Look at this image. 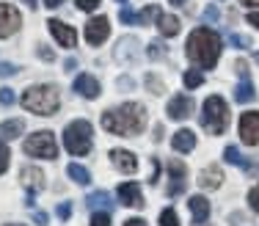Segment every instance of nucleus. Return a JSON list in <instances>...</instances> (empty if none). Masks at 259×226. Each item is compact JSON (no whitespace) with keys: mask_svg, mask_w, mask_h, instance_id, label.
Segmentation results:
<instances>
[{"mask_svg":"<svg viewBox=\"0 0 259 226\" xmlns=\"http://www.w3.org/2000/svg\"><path fill=\"white\" fill-rule=\"evenodd\" d=\"M91 124L85 119H77V121H72V124H66V130H64V146H66V152L69 155H75V157H83V155H89L91 152Z\"/></svg>","mask_w":259,"mask_h":226,"instance_id":"39448f33","label":"nucleus"},{"mask_svg":"<svg viewBox=\"0 0 259 226\" xmlns=\"http://www.w3.org/2000/svg\"><path fill=\"white\" fill-rule=\"evenodd\" d=\"M20 3H25L30 11H36V9H39V3H36V0H20Z\"/></svg>","mask_w":259,"mask_h":226,"instance_id":"3c124183","label":"nucleus"},{"mask_svg":"<svg viewBox=\"0 0 259 226\" xmlns=\"http://www.w3.org/2000/svg\"><path fill=\"white\" fill-rule=\"evenodd\" d=\"M146 53H149V58H152V61H163L165 56H168V50H165L163 41H152L149 50H146Z\"/></svg>","mask_w":259,"mask_h":226,"instance_id":"c756f323","label":"nucleus"},{"mask_svg":"<svg viewBox=\"0 0 259 226\" xmlns=\"http://www.w3.org/2000/svg\"><path fill=\"white\" fill-rule=\"evenodd\" d=\"M85 207H89V210H94V212H110V215H113V201H110V193H105V191L89 193Z\"/></svg>","mask_w":259,"mask_h":226,"instance_id":"6ab92c4d","label":"nucleus"},{"mask_svg":"<svg viewBox=\"0 0 259 226\" xmlns=\"http://www.w3.org/2000/svg\"><path fill=\"white\" fill-rule=\"evenodd\" d=\"M160 226H182V223H180V215H177V210L165 207V210L160 212Z\"/></svg>","mask_w":259,"mask_h":226,"instance_id":"cd10ccee","label":"nucleus"},{"mask_svg":"<svg viewBox=\"0 0 259 226\" xmlns=\"http://www.w3.org/2000/svg\"><path fill=\"white\" fill-rule=\"evenodd\" d=\"M36 56H39L41 61H55V53L47 50V47H39V50H36Z\"/></svg>","mask_w":259,"mask_h":226,"instance_id":"37998d69","label":"nucleus"},{"mask_svg":"<svg viewBox=\"0 0 259 226\" xmlns=\"http://www.w3.org/2000/svg\"><path fill=\"white\" fill-rule=\"evenodd\" d=\"M33 221L39 223V226H45V223H47V212H41V210H33Z\"/></svg>","mask_w":259,"mask_h":226,"instance_id":"a18cd8bd","label":"nucleus"},{"mask_svg":"<svg viewBox=\"0 0 259 226\" xmlns=\"http://www.w3.org/2000/svg\"><path fill=\"white\" fill-rule=\"evenodd\" d=\"M121 22H124V25H133V22H138V14H135L133 9H121Z\"/></svg>","mask_w":259,"mask_h":226,"instance_id":"58836bf2","label":"nucleus"},{"mask_svg":"<svg viewBox=\"0 0 259 226\" xmlns=\"http://www.w3.org/2000/svg\"><path fill=\"white\" fill-rule=\"evenodd\" d=\"M199 185L204 188V191H215V188L224 185V171H221V166H207L199 174Z\"/></svg>","mask_w":259,"mask_h":226,"instance_id":"a211bd4d","label":"nucleus"},{"mask_svg":"<svg viewBox=\"0 0 259 226\" xmlns=\"http://www.w3.org/2000/svg\"><path fill=\"white\" fill-rule=\"evenodd\" d=\"M66 174H69V179H75L77 185H89V182H91L89 168H83L80 163H69V166H66Z\"/></svg>","mask_w":259,"mask_h":226,"instance_id":"bb28decb","label":"nucleus"},{"mask_svg":"<svg viewBox=\"0 0 259 226\" xmlns=\"http://www.w3.org/2000/svg\"><path fill=\"white\" fill-rule=\"evenodd\" d=\"M229 226H254V221H251L245 212H232V215H229Z\"/></svg>","mask_w":259,"mask_h":226,"instance_id":"2f4dec72","label":"nucleus"},{"mask_svg":"<svg viewBox=\"0 0 259 226\" xmlns=\"http://www.w3.org/2000/svg\"><path fill=\"white\" fill-rule=\"evenodd\" d=\"M91 226H110V212H94L91 215Z\"/></svg>","mask_w":259,"mask_h":226,"instance_id":"c9c22d12","label":"nucleus"},{"mask_svg":"<svg viewBox=\"0 0 259 226\" xmlns=\"http://www.w3.org/2000/svg\"><path fill=\"white\" fill-rule=\"evenodd\" d=\"M55 215H58L61 221H69V218H72V204H69V201H61V204L55 207Z\"/></svg>","mask_w":259,"mask_h":226,"instance_id":"72a5a7b5","label":"nucleus"},{"mask_svg":"<svg viewBox=\"0 0 259 226\" xmlns=\"http://www.w3.org/2000/svg\"><path fill=\"white\" fill-rule=\"evenodd\" d=\"M100 3L102 0H77V9L80 11H94V9H100Z\"/></svg>","mask_w":259,"mask_h":226,"instance_id":"ea45409f","label":"nucleus"},{"mask_svg":"<svg viewBox=\"0 0 259 226\" xmlns=\"http://www.w3.org/2000/svg\"><path fill=\"white\" fill-rule=\"evenodd\" d=\"M124 226H149V223H146L144 218H127V221H124Z\"/></svg>","mask_w":259,"mask_h":226,"instance_id":"49530a36","label":"nucleus"},{"mask_svg":"<svg viewBox=\"0 0 259 226\" xmlns=\"http://www.w3.org/2000/svg\"><path fill=\"white\" fill-rule=\"evenodd\" d=\"M157 28H160V33L168 39V36H177V33H180L182 22H180V17H174V14H163V17H160V22H157Z\"/></svg>","mask_w":259,"mask_h":226,"instance_id":"5701e85b","label":"nucleus"},{"mask_svg":"<svg viewBox=\"0 0 259 226\" xmlns=\"http://www.w3.org/2000/svg\"><path fill=\"white\" fill-rule=\"evenodd\" d=\"M204 20H207V22H215V20H218V9H215V6H207V9H204Z\"/></svg>","mask_w":259,"mask_h":226,"instance_id":"c03bdc74","label":"nucleus"},{"mask_svg":"<svg viewBox=\"0 0 259 226\" xmlns=\"http://www.w3.org/2000/svg\"><path fill=\"white\" fill-rule=\"evenodd\" d=\"M119 88H133V80H130V77H121V80H119Z\"/></svg>","mask_w":259,"mask_h":226,"instance_id":"09e8293b","label":"nucleus"},{"mask_svg":"<svg viewBox=\"0 0 259 226\" xmlns=\"http://www.w3.org/2000/svg\"><path fill=\"white\" fill-rule=\"evenodd\" d=\"M119 201L124 207H135V210H141V207L146 204L144 193H141V188L135 185V182H124V185H119Z\"/></svg>","mask_w":259,"mask_h":226,"instance_id":"4468645a","label":"nucleus"},{"mask_svg":"<svg viewBox=\"0 0 259 226\" xmlns=\"http://www.w3.org/2000/svg\"><path fill=\"white\" fill-rule=\"evenodd\" d=\"M22 108L36 116H55L61 108V97L55 85H30L22 94Z\"/></svg>","mask_w":259,"mask_h":226,"instance_id":"7ed1b4c3","label":"nucleus"},{"mask_svg":"<svg viewBox=\"0 0 259 226\" xmlns=\"http://www.w3.org/2000/svg\"><path fill=\"white\" fill-rule=\"evenodd\" d=\"M20 179H22V188L30 193V196H36V193L45 191V174H41V168L36 166H25L20 171Z\"/></svg>","mask_w":259,"mask_h":226,"instance_id":"f8f14e48","label":"nucleus"},{"mask_svg":"<svg viewBox=\"0 0 259 226\" xmlns=\"http://www.w3.org/2000/svg\"><path fill=\"white\" fill-rule=\"evenodd\" d=\"M25 132V121L22 119H9L0 124V141H14Z\"/></svg>","mask_w":259,"mask_h":226,"instance_id":"aec40b11","label":"nucleus"},{"mask_svg":"<svg viewBox=\"0 0 259 226\" xmlns=\"http://www.w3.org/2000/svg\"><path fill=\"white\" fill-rule=\"evenodd\" d=\"M171 146H174V152H193L196 132L193 130H180L174 138H171Z\"/></svg>","mask_w":259,"mask_h":226,"instance_id":"4be33fe9","label":"nucleus"},{"mask_svg":"<svg viewBox=\"0 0 259 226\" xmlns=\"http://www.w3.org/2000/svg\"><path fill=\"white\" fill-rule=\"evenodd\" d=\"M47 25H50V33L55 36V41H58L61 47H75L77 44V33L72 25H66V22H61V20H50Z\"/></svg>","mask_w":259,"mask_h":226,"instance_id":"ddd939ff","label":"nucleus"},{"mask_svg":"<svg viewBox=\"0 0 259 226\" xmlns=\"http://www.w3.org/2000/svg\"><path fill=\"white\" fill-rule=\"evenodd\" d=\"M196 226H201V223H196Z\"/></svg>","mask_w":259,"mask_h":226,"instance_id":"bf43d9fd","label":"nucleus"},{"mask_svg":"<svg viewBox=\"0 0 259 226\" xmlns=\"http://www.w3.org/2000/svg\"><path fill=\"white\" fill-rule=\"evenodd\" d=\"M234 72H237L243 80H248V64H245V61H237V64H234Z\"/></svg>","mask_w":259,"mask_h":226,"instance_id":"79ce46f5","label":"nucleus"},{"mask_svg":"<svg viewBox=\"0 0 259 226\" xmlns=\"http://www.w3.org/2000/svg\"><path fill=\"white\" fill-rule=\"evenodd\" d=\"M201 83H204V75H201L199 69H188V72H185V85H188V88H199Z\"/></svg>","mask_w":259,"mask_h":226,"instance_id":"c85d7f7f","label":"nucleus"},{"mask_svg":"<svg viewBox=\"0 0 259 226\" xmlns=\"http://www.w3.org/2000/svg\"><path fill=\"white\" fill-rule=\"evenodd\" d=\"M254 61H256V64H259V53H254Z\"/></svg>","mask_w":259,"mask_h":226,"instance_id":"4d7b16f0","label":"nucleus"},{"mask_svg":"<svg viewBox=\"0 0 259 226\" xmlns=\"http://www.w3.org/2000/svg\"><path fill=\"white\" fill-rule=\"evenodd\" d=\"M138 44L141 41L135 39V36H124V39L119 41V47H116V58H119L121 64H135V61H138Z\"/></svg>","mask_w":259,"mask_h":226,"instance_id":"dca6fc26","label":"nucleus"},{"mask_svg":"<svg viewBox=\"0 0 259 226\" xmlns=\"http://www.w3.org/2000/svg\"><path fill=\"white\" fill-rule=\"evenodd\" d=\"M108 36H110V20L108 17H94V20H89V25H85V41H89V44L100 47Z\"/></svg>","mask_w":259,"mask_h":226,"instance_id":"9d476101","label":"nucleus"},{"mask_svg":"<svg viewBox=\"0 0 259 226\" xmlns=\"http://www.w3.org/2000/svg\"><path fill=\"white\" fill-rule=\"evenodd\" d=\"M9 146H6V141H0V174H6V168H9Z\"/></svg>","mask_w":259,"mask_h":226,"instance_id":"f704fd0d","label":"nucleus"},{"mask_svg":"<svg viewBox=\"0 0 259 226\" xmlns=\"http://www.w3.org/2000/svg\"><path fill=\"white\" fill-rule=\"evenodd\" d=\"M108 157H110V163H113L121 174H135V168H138L135 155H133V152H127V149H110Z\"/></svg>","mask_w":259,"mask_h":226,"instance_id":"2eb2a0df","label":"nucleus"},{"mask_svg":"<svg viewBox=\"0 0 259 226\" xmlns=\"http://www.w3.org/2000/svg\"><path fill=\"white\" fill-rule=\"evenodd\" d=\"M102 127L110 135H121V138L138 135L146 127V108L138 105V102H124V105L113 108V111L108 108L102 113Z\"/></svg>","mask_w":259,"mask_h":226,"instance_id":"f257e3e1","label":"nucleus"},{"mask_svg":"<svg viewBox=\"0 0 259 226\" xmlns=\"http://www.w3.org/2000/svg\"><path fill=\"white\" fill-rule=\"evenodd\" d=\"M165 113H168V119H174V121L188 119V116L193 113V100H190L188 94H177V97H171L168 105H165Z\"/></svg>","mask_w":259,"mask_h":226,"instance_id":"9b49d317","label":"nucleus"},{"mask_svg":"<svg viewBox=\"0 0 259 226\" xmlns=\"http://www.w3.org/2000/svg\"><path fill=\"white\" fill-rule=\"evenodd\" d=\"M22 149H25L28 157H45V160H55V155H58L55 138H53V132H47V130H39V132H33V135H28L25 144H22Z\"/></svg>","mask_w":259,"mask_h":226,"instance_id":"423d86ee","label":"nucleus"},{"mask_svg":"<svg viewBox=\"0 0 259 226\" xmlns=\"http://www.w3.org/2000/svg\"><path fill=\"white\" fill-rule=\"evenodd\" d=\"M160 17H163V11H160L157 3H149L144 11L138 14V25H155V22H160Z\"/></svg>","mask_w":259,"mask_h":226,"instance_id":"393cba45","label":"nucleus"},{"mask_svg":"<svg viewBox=\"0 0 259 226\" xmlns=\"http://www.w3.org/2000/svg\"><path fill=\"white\" fill-rule=\"evenodd\" d=\"M201 127L209 135H224L226 127H229V105L224 102V97L212 94L204 100L201 105Z\"/></svg>","mask_w":259,"mask_h":226,"instance_id":"20e7f679","label":"nucleus"},{"mask_svg":"<svg viewBox=\"0 0 259 226\" xmlns=\"http://www.w3.org/2000/svg\"><path fill=\"white\" fill-rule=\"evenodd\" d=\"M248 204H251V210L259 212V185L256 188H251V193H248Z\"/></svg>","mask_w":259,"mask_h":226,"instance_id":"a19ab883","label":"nucleus"},{"mask_svg":"<svg viewBox=\"0 0 259 226\" xmlns=\"http://www.w3.org/2000/svg\"><path fill=\"white\" fill-rule=\"evenodd\" d=\"M224 160L226 163H232V166H240V168H245V171H251L254 166H251L248 160H245L243 155H240V149L237 146H226V152H224Z\"/></svg>","mask_w":259,"mask_h":226,"instance_id":"a878e982","label":"nucleus"},{"mask_svg":"<svg viewBox=\"0 0 259 226\" xmlns=\"http://www.w3.org/2000/svg\"><path fill=\"white\" fill-rule=\"evenodd\" d=\"M119 3H124V0H119Z\"/></svg>","mask_w":259,"mask_h":226,"instance_id":"13d9d810","label":"nucleus"},{"mask_svg":"<svg viewBox=\"0 0 259 226\" xmlns=\"http://www.w3.org/2000/svg\"><path fill=\"white\" fill-rule=\"evenodd\" d=\"M17 75V66L9 64V61H0V77H14Z\"/></svg>","mask_w":259,"mask_h":226,"instance_id":"4c0bfd02","label":"nucleus"},{"mask_svg":"<svg viewBox=\"0 0 259 226\" xmlns=\"http://www.w3.org/2000/svg\"><path fill=\"white\" fill-rule=\"evenodd\" d=\"M185 53L201 69H212L221 58V36L209 28H196L193 33L188 36V44H185Z\"/></svg>","mask_w":259,"mask_h":226,"instance_id":"f03ea898","label":"nucleus"},{"mask_svg":"<svg viewBox=\"0 0 259 226\" xmlns=\"http://www.w3.org/2000/svg\"><path fill=\"white\" fill-rule=\"evenodd\" d=\"M146 88H149V94H163V91H165V85H163V80H160V77H155V75H146Z\"/></svg>","mask_w":259,"mask_h":226,"instance_id":"7c9ffc66","label":"nucleus"},{"mask_svg":"<svg viewBox=\"0 0 259 226\" xmlns=\"http://www.w3.org/2000/svg\"><path fill=\"white\" fill-rule=\"evenodd\" d=\"M3 226H25V223H3Z\"/></svg>","mask_w":259,"mask_h":226,"instance_id":"6e6d98bb","label":"nucleus"},{"mask_svg":"<svg viewBox=\"0 0 259 226\" xmlns=\"http://www.w3.org/2000/svg\"><path fill=\"white\" fill-rule=\"evenodd\" d=\"M171 6H185V0H168Z\"/></svg>","mask_w":259,"mask_h":226,"instance_id":"5fc2aeb1","label":"nucleus"},{"mask_svg":"<svg viewBox=\"0 0 259 226\" xmlns=\"http://www.w3.org/2000/svg\"><path fill=\"white\" fill-rule=\"evenodd\" d=\"M61 3H64V0H45V6H47V9H58Z\"/></svg>","mask_w":259,"mask_h":226,"instance_id":"8fccbe9b","label":"nucleus"},{"mask_svg":"<svg viewBox=\"0 0 259 226\" xmlns=\"http://www.w3.org/2000/svg\"><path fill=\"white\" fill-rule=\"evenodd\" d=\"M240 138L248 146L259 144V113L256 111H248V113L240 116Z\"/></svg>","mask_w":259,"mask_h":226,"instance_id":"1a4fd4ad","label":"nucleus"},{"mask_svg":"<svg viewBox=\"0 0 259 226\" xmlns=\"http://www.w3.org/2000/svg\"><path fill=\"white\" fill-rule=\"evenodd\" d=\"M256 100V91H254V83L251 80H243L234 88V102H240V105H245V102Z\"/></svg>","mask_w":259,"mask_h":226,"instance_id":"b1692460","label":"nucleus"},{"mask_svg":"<svg viewBox=\"0 0 259 226\" xmlns=\"http://www.w3.org/2000/svg\"><path fill=\"white\" fill-rule=\"evenodd\" d=\"M75 91L80 97H85V100H97V97H100V83H97V77H91V75H77Z\"/></svg>","mask_w":259,"mask_h":226,"instance_id":"f3484780","label":"nucleus"},{"mask_svg":"<svg viewBox=\"0 0 259 226\" xmlns=\"http://www.w3.org/2000/svg\"><path fill=\"white\" fill-rule=\"evenodd\" d=\"M188 207H190V212H193V221L196 223H207V218H209V201L204 196H190Z\"/></svg>","mask_w":259,"mask_h":226,"instance_id":"412c9836","label":"nucleus"},{"mask_svg":"<svg viewBox=\"0 0 259 226\" xmlns=\"http://www.w3.org/2000/svg\"><path fill=\"white\" fill-rule=\"evenodd\" d=\"M75 66H77V61H75V58H69V61H66V64H64V69H66V72H72V69H75Z\"/></svg>","mask_w":259,"mask_h":226,"instance_id":"603ef678","label":"nucleus"},{"mask_svg":"<svg viewBox=\"0 0 259 226\" xmlns=\"http://www.w3.org/2000/svg\"><path fill=\"white\" fill-rule=\"evenodd\" d=\"M17 97H14V88H0V105H14Z\"/></svg>","mask_w":259,"mask_h":226,"instance_id":"e433bc0d","label":"nucleus"},{"mask_svg":"<svg viewBox=\"0 0 259 226\" xmlns=\"http://www.w3.org/2000/svg\"><path fill=\"white\" fill-rule=\"evenodd\" d=\"M248 25L259 28V11H251V14H248Z\"/></svg>","mask_w":259,"mask_h":226,"instance_id":"de8ad7c7","label":"nucleus"},{"mask_svg":"<svg viewBox=\"0 0 259 226\" xmlns=\"http://www.w3.org/2000/svg\"><path fill=\"white\" fill-rule=\"evenodd\" d=\"M240 3H243V6H248V9H251V6H259V0H240Z\"/></svg>","mask_w":259,"mask_h":226,"instance_id":"864d4df0","label":"nucleus"},{"mask_svg":"<svg viewBox=\"0 0 259 226\" xmlns=\"http://www.w3.org/2000/svg\"><path fill=\"white\" fill-rule=\"evenodd\" d=\"M229 44L237 47V50H245V47H251V39L248 36H240V33H229Z\"/></svg>","mask_w":259,"mask_h":226,"instance_id":"473e14b6","label":"nucleus"},{"mask_svg":"<svg viewBox=\"0 0 259 226\" xmlns=\"http://www.w3.org/2000/svg\"><path fill=\"white\" fill-rule=\"evenodd\" d=\"M20 25H22L20 11H17L14 6H9V3H0V39L14 36L17 30H20Z\"/></svg>","mask_w":259,"mask_h":226,"instance_id":"6e6552de","label":"nucleus"},{"mask_svg":"<svg viewBox=\"0 0 259 226\" xmlns=\"http://www.w3.org/2000/svg\"><path fill=\"white\" fill-rule=\"evenodd\" d=\"M168 188H165V196L174 199V196H182L185 193V185H188V168H185L182 160H168Z\"/></svg>","mask_w":259,"mask_h":226,"instance_id":"0eeeda50","label":"nucleus"}]
</instances>
